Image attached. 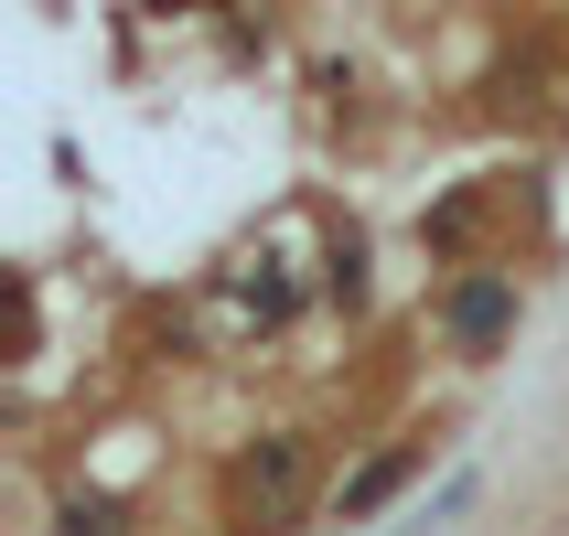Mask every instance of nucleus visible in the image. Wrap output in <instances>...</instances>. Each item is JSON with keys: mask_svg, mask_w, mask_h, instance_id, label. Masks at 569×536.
Masks as SVG:
<instances>
[{"mask_svg": "<svg viewBox=\"0 0 569 536\" xmlns=\"http://www.w3.org/2000/svg\"><path fill=\"white\" fill-rule=\"evenodd\" d=\"M516 269H462V280L441 290V344L462 354V365H495V354L516 344Z\"/></svg>", "mask_w": 569, "mask_h": 536, "instance_id": "f257e3e1", "label": "nucleus"}, {"mask_svg": "<svg viewBox=\"0 0 569 536\" xmlns=\"http://www.w3.org/2000/svg\"><path fill=\"white\" fill-rule=\"evenodd\" d=\"M419 473H430V451H419V441H398V451H377V462H355V473L333 483V526H377V515L398 505V494H409Z\"/></svg>", "mask_w": 569, "mask_h": 536, "instance_id": "f03ea898", "label": "nucleus"}, {"mask_svg": "<svg viewBox=\"0 0 569 536\" xmlns=\"http://www.w3.org/2000/svg\"><path fill=\"white\" fill-rule=\"evenodd\" d=\"M301 473H312V441H301V429H269V441H258V462H248V494H258V515H269V526L301 505Z\"/></svg>", "mask_w": 569, "mask_h": 536, "instance_id": "7ed1b4c3", "label": "nucleus"}, {"mask_svg": "<svg viewBox=\"0 0 569 536\" xmlns=\"http://www.w3.org/2000/svg\"><path fill=\"white\" fill-rule=\"evenodd\" d=\"M226 290H237V312H248V322H269V333L301 312V290H290V269H280V257H237V280H226Z\"/></svg>", "mask_w": 569, "mask_h": 536, "instance_id": "20e7f679", "label": "nucleus"}, {"mask_svg": "<svg viewBox=\"0 0 569 536\" xmlns=\"http://www.w3.org/2000/svg\"><path fill=\"white\" fill-rule=\"evenodd\" d=\"M322 290H333L345 312H355V301H366V236H355V225H345V236H333V247H322Z\"/></svg>", "mask_w": 569, "mask_h": 536, "instance_id": "39448f33", "label": "nucleus"}, {"mask_svg": "<svg viewBox=\"0 0 569 536\" xmlns=\"http://www.w3.org/2000/svg\"><path fill=\"white\" fill-rule=\"evenodd\" d=\"M140 11H204V0H140Z\"/></svg>", "mask_w": 569, "mask_h": 536, "instance_id": "423d86ee", "label": "nucleus"}]
</instances>
